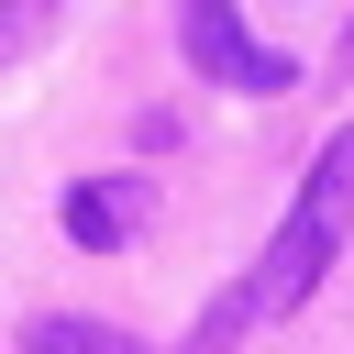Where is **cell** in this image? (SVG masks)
<instances>
[{
	"instance_id": "5b68a950",
	"label": "cell",
	"mask_w": 354,
	"mask_h": 354,
	"mask_svg": "<svg viewBox=\"0 0 354 354\" xmlns=\"http://www.w3.org/2000/svg\"><path fill=\"white\" fill-rule=\"evenodd\" d=\"M44 33H55V0H0V66H11V55H33Z\"/></svg>"
},
{
	"instance_id": "3957f363",
	"label": "cell",
	"mask_w": 354,
	"mask_h": 354,
	"mask_svg": "<svg viewBox=\"0 0 354 354\" xmlns=\"http://www.w3.org/2000/svg\"><path fill=\"white\" fill-rule=\"evenodd\" d=\"M22 354H144V343H133V332H111V321L44 310V321H22Z\"/></svg>"
},
{
	"instance_id": "7a4b0ae2",
	"label": "cell",
	"mask_w": 354,
	"mask_h": 354,
	"mask_svg": "<svg viewBox=\"0 0 354 354\" xmlns=\"http://www.w3.org/2000/svg\"><path fill=\"white\" fill-rule=\"evenodd\" d=\"M177 33H188V66H199V77H221V88H254V100H277V88L299 77L277 44H254V33L232 22V0H177Z\"/></svg>"
},
{
	"instance_id": "8992f818",
	"label": "cell",
	"mask_w": 354,
	"mask_h": 354,
	"mask_svg": "<svg viewBox=\"0 0 354 354\" xmlns=\"http://www.w3.org/2000/svg\"><path fill=\"white\" fill-rule=\"evenodd\" d=\"M343 66H354V22H343Z\"/></svg>"
},
{
	"instance_id": "277c9868",
	"label": "cell",
	"mask_w": 354,
	"mask_h": 354,
	"mask_svg": "<svg viewBox=\"0 0 354 354\" xmlns=\"http://www.w3.org/2000/svg\"><path fill=\"white\" fill-rule=\"evenodd\" d=\"M66 232H77L88 254H111V243L133 232V199H122V188H66Z\"/></svg>"
},
{
	"instance_id": "6da1fadb",
	"label": "cell",
	"mask_w": 354,
	"mask_h": 354,
	"mask_svg": "<svg viewBox=\"0 0 354 354\" xmlns=\"http://www.w3.org/2000/svg\"><path fill=\"white\" fill-rule=\"evenodd\" d=\"M343 232H354V122H343V133L310 155V177H299V210L277 221V243L254 254V277H243V288H232V299L199 321V343H188V354H221L243 321H277V310H299V299L321 288V266L343 254Z\"/></svg>"
}]
</instances>
